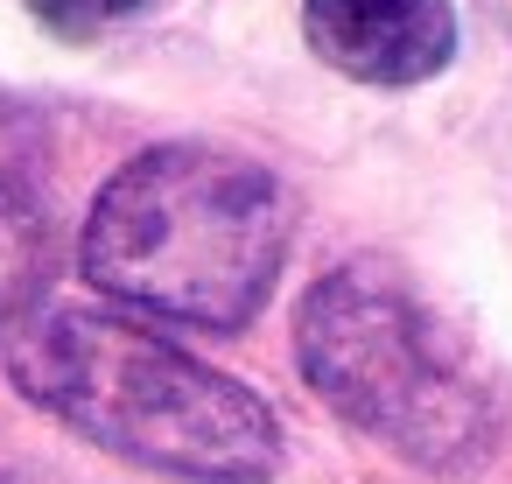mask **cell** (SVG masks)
<instances>
[{"label":"cell","instance_id":"52a82bcc","mask_svg":"<svg viewBox=\"0 0 512 484\" xmlns=\"http://www.w3.org/2000/svg\"><path fill=\"white\" fill-rule=\"evenodd\" d=\"M0 484H8V477H0Z\"/></svg>","mask_w":512,"mask_h":484},{"label":"cell","instance_id":"8992f818","mask_svg":"<svg viewBox=\"0 0 512 484\" xmlns=\"http://www.w3.org/2000/svg\"><path fill=\"white\" fill-rule=\"evenodd\" d=\"M22 8H29L50 36H64V43H99L106 29L134 22L148 0H22Z\"/></svg>","mask_w":512,"mask_h":484},{"label":"cell","instance_id":"6da1fadb","mask_svg":"<svg viewBox=\"0 0 512 484\" xmlns=\"http://www.w3.org/2000/svg\"><path fill=\"white\" fill-rule=\"evenodd\" d=\"M295 246L288 183L218 141H155L106 176L78 232V274L120 309L246 330Z\"/></svg>","mask_w":512,"mask_h":484},{"label":"cell","instance_id":"3957f363","mask_svg":"<svg viewBox=\"0 0 512 484\" xmlns=\"http://www.w3.org/2000/svg\"><path fill=\"white\" fill-rule=\"evenodd\" d=\"M295 365L344 428L428 477H477L505 442V386L379 253L309 281L295 309Z\"/></svg>","mask_w":512,"mask_h":484},{"label":"cell","instance_id":"277c9868","mask_svg":"<svg viewBox=\"0 0 512 484\" xmlns=\"http://www.w3.org/2000/svg\"><path fill=\"white\" fill-rule=\"evenodd\" d=\"M302 36L337 78L407 92L449 71L456 8L449 0H302Z\"/></svg>","mask_w":512,"mask_h":484},{"label":"cell","instance_id":"7a4b0ae2","mask_svg":"<svg viewBox=\"0 0 512 484\" xmlns=\"http://www.w3.org/2000/svg\"><path fill=\"white\" fill-rule=\"evenodd\" d=\"M0 372L120 463L183 484H267L281 470L274 407L134 316L85 302L29 309L0 344Z\"/></svg>","mask_w":512,"mask_h":484},{"label":"cell","instance_id":"5b68a950","mask_svg":"<svg viewBox=\"0 0 512 484\" xmlns=\"http://www.w3.org/2000/svg\"><path fill=\"white\" fill-rule=\"evenodd\" d=\"M57 274V232L36 197L0 183V323H22Z\"/></svg>","mask_w":512,"mask_h":484}]
</instances>
